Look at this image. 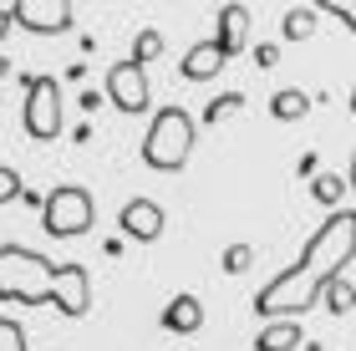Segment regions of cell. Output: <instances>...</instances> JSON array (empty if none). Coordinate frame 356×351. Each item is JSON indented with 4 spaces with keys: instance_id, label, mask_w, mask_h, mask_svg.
I'll return each mask as SVG.
<instances>
[{
    "instance_id": "6da1fadb",
    "label": "cell",
    "mask_w": 356,
    "mask_h": 351,
    "mask_svg": "<svg viewBox=\"0 0 356 351\" xmlns=\"http://www.w3.org/2000/svg\"><path fill=\"white\" fill-rule=\"evenodd\" d=\"M356 260V214L351 209H331L326 225L311 234L305 254L290 270H280L260 295H254V316L260 321H300V311H311L321 291L346 275V265Z\"/></svg>"
},
{
    "instance_id": "7a4b0ae2",
    "label": "cell",
    "mask_w": 356,
    "mask_h": 351,
    "mask_svg": "<svg viewBox=\"0 0 356 351\" xmlns=\"http://www.w3.org/2000/svg\"><path fill=\"white\" fill-rule=\"evenodd\" d=\"M56 270L46 254L26 245H0V300L10 306H46L56 295Z\"/></svg>"
},
{
    "instance_id": "3957f363",
    "label": "cell",
    "mask_w": 356,
    "mask_h": 351,
    "mask_svg": "<svg viewBox=\"0 0 356 351\" xmlns=\"http://www.w3.org/2000/svg\"><path fill=\"white\" fill-rule=\"evenodd\" d=\"M193 138H199V122L184 107H158L148 133H143V163L158 173H178L193 158Z\"/></svg>"
},
{
    "instance_id": "277c9868",
    "label": "cell",
    "mask_w": 356,
    "mask_h": 351,
    "mask_svg": "<svg viewBox=\"0 0 356 351\" xmlns=\"http://www.w3.org/2000/svg\"><path fill=\"white\" fill-rule=\"evenodd\" d=\"M97 219V199L87 194L82 183H56L51 194L41 199V229L51 239H76L87 234Z\"/></svg>"
},
{
    "instance_id": "5b68a950",
    "label": "cell",
    "mask_w": 356,
    "mask_h": 351,
    "mask_svg": "<svg viewBox=\"0 0 356 351\" xmlns=\"http://www.w3.org/2000/svg\"><path fill=\"white\" fill-rule=\"evenodd\" d=\"M26 133L36 142L61 138V87L56 76H26Z\"/></svg>"
},
{
    "instance_id": "8992f818",
    "label": "cell",
    "mask_w": 356,
    "mask_h": 351,
    "mask_svg": "<svg viewBox=\"0 0 356 351\" xmlns=\"http://www.w3.org/2000/svg\"><path fill=\"white\" fill-rule=\"evenodd\" d=\"M107 102L118 107V113L138 117L153 107V87H148V67H138V61H112L107 72Z\"/></svg>"
},
{
    "instance_id": "52a82bcc",
    "label": "cell",
    "mask_w": 356,
    "mask_h": 351,
    "mask_svg": "<svg viewBox=\"0 0 356 351\" xmlns=\"http://www.w3.org/2000/svg\"><path fill=\"white\" fill-rule=\"evenodd\" d=\"M6 10L21 31H36V36H61L76 21V6H67V0H15Z\"/></svg>"
},
{
    "instance_id": "ba28073f",
    "label": "cell",
    "mask_w": 356,
    "mask_h": 351,
    "mask_svg": "<svg viewBox=\"0 0 356 351\" xmlns=\"http://www.w3.org/2000/svg\"><path fill=\"white\" fill-rule=\"evenodd\" d=\"M51 306L67 316V321H82V316L92 311V275H87V265H61V270H56V295H51Z\"/></svg>"
},
{
    "instance_id": "9c48e42d",
    "label": "cell",
    "mask_w": 356,
    "mask_h": 351,
    "mask_svg": "<svg viewBox=\"0 0 356 351\" xmlns=\"http://www.w3.org/2000/svg\"><path fill=\"white\" fill-rule=\"evenodd\" d=\"M118 225H122L127 239H138V245H153V239L163 234V204H158V199H127L122 214H118Z\"/></svg>"
},
{
    "instance_id": "30bf717a",
    "label": "cell",
    "mask_w": 356,
    "mask_h": 351,
    "mask_svg": "<svg viewBox=\"0 0 356 351\" xmlns=\"http://www.w3.org/2000/svg\"><path fill=\"white\" fill-rule=\"evenodd\" d=\"M214 46H219L224 61H229L234 51H245L250 46V6H224L214 15Z\"/></svg>"
},
{
    "instance_id": "8fae6325",
    "label": "cell",
    "mask_w": 356,
    "mask_h": 351,
    "mask_svg": "<svg viewBox=\"0 0 356 351\" xmlns=\"http://www.w3.org/2000/svg\"><path fill=\"white\" fill-rule=\"evenodd\" d=\"M219 72H224V56H219V46H214V41L188 46L184 61H178V76H184V82H214Z\"/></svg>"
},
{
    "instance_id": "7c38bea8",
    "label": "cell",
    "mask_w": 356,
    "mask_h": 351,
    "mask_svg": "<svg viewBox=\"0 0 356 351\" xmlns=\"http://www.w3.org/2000/svg\"><path fill=\"white\" fill-rule=\"evenodd\" d=\"M158 321H163V331H173V336H193V331L204 326V300L199 295H173Z\"/></svg>"
},
{
    "instance_id": "4fadbf2b",
    "label": "cell",
    "mask_w": 356,
    "mask_h": 351,
    "mask_svg": "<svg viewBox=\"0 0 356 351\" xmlns=\"http://www.w3.org/2000/svg\"><path fill=\"white\" fill-rule=\"evenodd\" d=\"M296 346H305L300 321H265L254 331V351H296Z\"/></svg>"
},
{
    "instance_id": "5bb4252c",
    "label": "cell",
    "mask_w": 356,
    "mask_h": 351,
    "mask_svg": "<svg viewBox=\"0 0 356 351\" xmlns=\"http://www.w3.org/2000/svg\"><path fill=\"white\" fill-rule=\"evenodd\" d=\"M311 92H300V87H280L270 97V117H280V122H300L305 113H311Z\"/></svg>"
},
{
    "instance_id": "9a60e30c",
    "label": "cell",
    "mask_w": 356,
    "mask_h": 351,
    "mask_svg": "<svg viewBox=\"0 0 356 351\" xmlns=\"http://www.w3.org/2000/svg\"><path fill=\"white\" fill-rule=\"evenodd\" d=\"M316 6H290L285 15H280V36L285 41H305V36H316Z\"/></svg>"
},
{
    "instance_id": "2e32d148",
    "label": "cell",
    "mask_w": 356,
    "mask_h": 351,
    "mask_svg": "<svg viewBox=\"0 0 356 351\" xmlns=\"http://www.w3.org/2000/svg\"><path fill=\"white\" fill-rule=\"evenodd\" d=\"M311 194H316L321 209H341V199H346V179H341V173H316V179H311Z\"/></svg>"
},
{
    "instance_id": "e0dca14e",
    "label": "cell",
    "mask_w": 356,
    "mask_h": 351,
    "mask_svg": "<svg viewBox=\"0 0 356 351\" xmlns=\"http://www.w3.org/2000/svg\"><path fill=\"white\" fill-rule=\"evenodd\" d=\"M321 300H326L331 316H351V311H356V285H351L346 275H336L326 291H321Z\"/></svg>"
},
{
    "instance_id": "ac0fdd59",
    "label": "cell",
    "mask_w": 356,
    "mask_h": 351,
    "mask_svg": "<svg viewBox=\"0 0 356 351\" xmlns=\"http://www.w3.org/2000/svg\"><path fill=\"white\" fill-rule=\"evenodd\" d=\"M158 56H163V31H158V26H143L138 36H133V56H127V61L148 67V61H158Z\"/></svg>"
},
{
    "instance_id": "d6986e66",
    "label": "cell",
    "mask_w": 356,
    "mask_h": 351,
    "mask_svg": "<svg viewBox=\"0 0 356 351\" xmlns=\"http://www.w3.org/2000/svg\"><path fill=\"white\" fill-rule=\"evenodd\" d=\"M239 107H245V92H219V97H209V107H204V122L214 127V122H224V117H234Z\"/></svg>"
},
{
    "instance_id": "ffe728a7",
    "label": "cell",
    "mask_w": 356,
    "mask_h": 351,
    "mask_svg": "<svg viewBox=\"0 0 356 351\" xmlns=\"http://www.w3.org/2000/svg\"><path fill=\"white\" fill-rule=\"evenodd\" d=\"M250 265H254V245H245V239H239V245L224 250V270H229V275H245Z\"/></svg>"
},
{
    "instance_id": "44dd1931",
    "label": "cell",
    "mask_w": 356,
    "mask_h": 351,
    "mask_svg": "<svg viewBox=\"0 0 356 351\" xmlns=\"http://www.w3.org/2000/svg\"><path fill=\"white\" fill-rule=\"evenodd\" d=\"M321 10H326V15H336V21H341L346 31H351V36H356V0H321V6H316V15Z\"/></svg>"
},
{
    "instance_id": "7402d4cb",
    "label": "cell",
    "mask_w": 356,
    "mask_h": 351,
    "mask_svg": "<svg viewBox=\"0 0 356 351\" xmlns=\"http://www.w3.org/2000/svg\"><path fill=\"white\" fill-rule=\"evenodd\" d=\"M0 351H26V326L0 316Z\"/></svg>"
},
{
    "instance_id": "603a6c76",
    "label": "cell",
    "mask_w": 356,
    "mask_h": 351,
    "mask_svg": "<svg viewBox=\"0 0 356 351\" xmlns=\"http://www.w3.org/2000/svg\"><path fill=\"white\" fill-rule=\"evenodd\" d=\"M21 173H15V168H6V163H0V204H10V199H21Z\"/></svg>"
},
{
    "instance_id": "cb8c5ba5",
    "label": "cell",
    "mask_w": 356,
    "mask_h": 351,
    "mask_svg": "<svg viewBox=\"0 0 356 351\" xmlns=\"http://www.w3.org/2000/svg\"><path fill=\"white\" fill-rule=\"evenodd\" d=\"M275 61H280V46H275V41H260V46H254V67H275Z\"/></svg>"
},
{
    "instance_id": "d4e9b609",
    "label": "cell",
    "mask_w": 356,
    "mask_h": 351,
    "mask_svg": "<svg viewBox=\"0 0 356 351\" xmlns=\"http://www.w3.org/2000/svg\"><path fill=\"white\" fill-rule=\"evenodd\" d=\"M107 97H102V92H82V107H87V113H97V107H102Z\"/></svg>"
},
{
    "instance_id": "484cf974",
    "label": "cell",
    "mask_w": 356,
    "mask_h": 351,
    "mask_svg": "<svg viewBox=\"0 0 356 351\" xmlns=\"http://www.w3.org/2000/svg\"><path fill=\"white\" fill-rule=\"evenodd\" d=\"M6 31H10V10L0 6V41H6Z\"/></svg>"
},
{
    "instance_id": "4316f807",
    "label": "cell",
    "mask_w": 356,
    "mask_h": 351,
    "mask_svg": "<svg viewBox=\"0 0 356 351\" xmlns=\"http://www.w3.org/2000/svg\"><path fill=\"white\" fill-rule=\"evenodd\" d=\"M346 188H356V153H351V173H346Z\"/></svg>"
},
{
    "instance_id": "83f0119b",
    "label": "cell",
    "mask_w": 356,
    "mask_h": 351,
    "mask_svg": "<svg viewBox=\"0 0 356 351\" xmlns=\"http://www.w3.org/2000/svg\"><path fill=\"white\" fill-rule=\"evenodd\" d=\"M6 72H10V61H6V56H0V76H6Z\"/></svg>"
},
{
    "instance_id": "f1b7e54d",
    "label": "cell",
    "mask_w": 356,
    "mask_h": 351,
    "mask_svg": "<svg viewBox=\"0 0 356 351\" xmlns=\"http://www.w3.org/2000/svg\"><path fill=\"white\" fill-rule=\"evenodd\" d=\"M351 113H356V87H351Z\"/></svg>"
}]
</instances>
